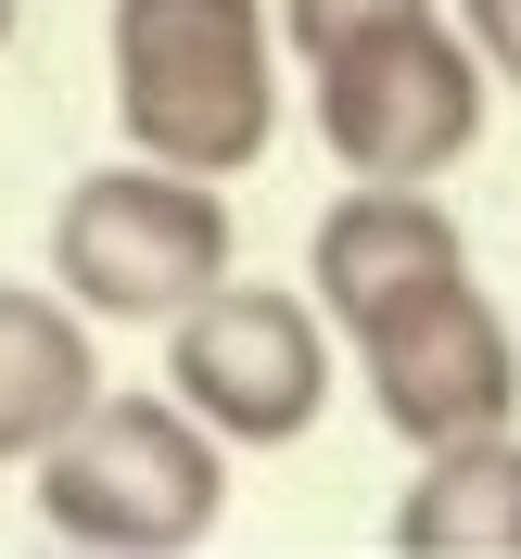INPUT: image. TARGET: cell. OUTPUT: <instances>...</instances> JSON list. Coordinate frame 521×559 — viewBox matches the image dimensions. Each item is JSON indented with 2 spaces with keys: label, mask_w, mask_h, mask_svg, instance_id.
Instances as JSON below:
<instances>
[{
  "label": "cell",
  "mask_w": 521,
  "mask_h": 559,
  "mask_svg": "<svg viewBox=\"0 0 521 559\" xmlns=\"http://www.w3.org/2000/svg\"><path fill=\"white\" fill-rule=\"evenodd\" d=\"M115 128L178 178H242L280 140L268 0H115Z\"/></svg>",
  "instance_id": "1"
},
{
  "label": "cell",
  "mask_w": 521,
  "mask_h": 559,
  "mask_svg": "<svg viewBox=\"0 0 521 559\" xmlns=\"http://www.w3.org/2000/svg\"><path fill=\"white\" fill-rule=\"evenodd\" d=\"M229 509V445L178 394H90V407L38 445V522L64 547H115V559H166L204 547Z\"/></svg>",
  "instance_id": "2"
},
{
  "label": "cell",
  "mask_w": 521,
  "mask_h": 559,
  "mask_svg": "<svg viewBox=\"0 0 521 559\" xmlns=\"http://www.w3.org/2000/svg\"><path fill=\"white\" fill-rule=\"evenodd\" d=\"M204 280H229V191L216 178L128 153V166H90L51 204V293H76L90 318H153L166 331Z\"/></svg>",
  "instance_id": "3"
},
{
  "label": "cell",
  "mask_w": 521,
  "mask_h": 559,
  "mask_svg": "<svg viewBox=\"0 0 521 559\" xmlns=\"http://www.w3.org/2000/svg\"><path fill=\"white\" fill-rule=\"evenodd\" d=\"M331 318L318 293H280V280H204L191 306L166 318V394L204 419L216 445H306L318 407H331Z\"/></svg>",
  "instance_id": "4"
},
{
  "label": "cell",
  "mask_w": 521,
  "mask_h": 559,
  "mask_svg": "<svg viewBox=\"0 0 521 559\" xmlns=\"http://www.w3.org/2000/svg\"><path fill=\"white\" fill-rule=\"evenodd\" d=\"M306 76H318V140L344 178H446L484 140V51L458 38V13H407Z\"/></svg>",
  "instance_id": "5"
},
{
  "label": "cell",
  "mask_w": 521,
  "mask_h": 559,
  "mask_svg": "<svg viewBox=\"0 0 521 559\" xmlns=\"http://www.w3.org/2000/svg\"><path fill=\"white\" fill-rule=\"evenodd\" d=\"M356 394L382 407L394 445H458V432H496L521 407V344L484 306V280H446V293L356 331Z\"/></svg>",
  "instance_id": "6"
},
{
  "label": "cell",
  "mask_w": 521,
  "mask_h": 559,
  "mask_svg": "<svg viewBox=\"0 0 521 559\" xmlns=\"http://www.w3.org/2000/svg\"><path fill=\"white\" fill-rule=\"evenodd\" d=\"M446 280H471V229L446 216L433 178H356L344 204L318 216V242H306V293H318V318H331L344 344L369 318L446 293Z\"/></svg>",
  "instance_id": "7"
},
{
  "label": "cell",
  "mask_w": 521,
  "mask_h": 559,
  "mask_svg": "<svg viewBox=\"0 0 521 559\" xmlns=\"http://www.w3.org/2000/svg\"><path fill=\"white\" fill-rule=\"evenodd\" d=\"M103 394V344L76 293L0 280V471H38V445Z\"/></svg>",
  "instance_id": "8"
},
{
  "label": "cell",
  "mask_w": 521,
  "mask_h": 559,
  "mask_svg": "<svg viewBox=\"0 0 521 559\" xmlns=\"http://www.w3.org/2000/svg\"><path fill=\"white\" fill-rule=\"evenodd\" d=\"M394 547L407 559H521V432H458L419 445V484L394 496Z\"/></svg>",
  "instance_id": "9"
},
{
  "label": "cell",
  "mask_w": 521,
  "mask_h": 559,
  "mask_svg": "<svg viewBox=\"0 0 521 559\" xmlns=\"http://www.w3.org/2000/svg\"><path fill=\"white\" fill-rule=\"evenodd\" d=\"M407 13H446V0H280V38H293V64H331V51L407 26Z\"/></svg>",
  "instance_id": "10"
},
{
  "label": "cell",
  "mask_w": 521,
  "mask_h": 559,
  "mask_svg": "<svg viewBox=\"0 0 521 559\" xmlns=\"http://www.w3.org/2000/svg\"><path fill=\"white\" fill-rule=\"evenodd\" d=\"M458 38L484 51L496 90H521V0H458Z\"/></svg>",
  "instance_id": "11"
},
{
  "label": "cell",
  "mask_w": 521,
  "mask_h": 559,
  "mask_svg": "<svg viewBox=\"0 0 521 559\" xmlns=\"http://www.w3.org/2000/svg\"><path fill=\"white\" fill-rule=\"evenodd\" d=\"M0 51H13V0H0Z\"/></svg>",
  "instance_id": "12"
}]
</instances>
